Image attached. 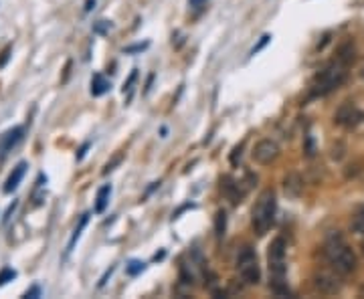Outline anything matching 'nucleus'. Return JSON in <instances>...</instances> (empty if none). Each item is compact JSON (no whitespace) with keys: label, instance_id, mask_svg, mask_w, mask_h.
<instances>
[{"label":"nucleus","instance_id":"obj_25","mask_svg":"<svg viewBox=\"0 0 364 299\" xmlns=\"http://www.w3.org/2000/svg\"><path fill=\"white\" fill-rule=\"evenodd\" d=\"M148 47H150V43H140V45L126 47V49H124V53H140V51H144V49H148Z\"/></svg>","mask_w":364,"mask_h":299},{"label":"nucleus","instance_id":"obj_20","mask_svg":"<svg viewBox=\"0 0 364 299\" xmlns=\"http://www.w3.org/2000/svg\"><path fill=\"white\" fill-rule=\"evenodd\" d=\"M269 41H271V35H267V33H265V35H263V37L259 39V41H257V45H253V49L249 51V57H255L259 51H263V49L269 45Z\"/></svg>","mask_w":364,"mask_h":299},{"label":"nucleus","instance_id":"obj_31","mask_svg":"<svg viewBox=\"0 0 364 299\" xmlns=\"http://www.w3.org/2000/svg\"><path fill=\"white\" fill-rule=\"evenodd\" d=\"M87 148H89V144H83V146H81V150H79V154H77V160H83V156H85Z\"/></svg>","mask_w":364,"mask_h":299},{"label":"nucleus","instance_id":"obj_8","mask_svg":"<svg viewBox=\"0 0 364 299\" xmlns=\"http://www.w3.org/2000/svg\"><path fill=\"white\" fill-rule=\"evenodd\" d=\"M362 120H364V114L352 101H344V103L338 107L336 116H334V121H336L338 125H346V127H354V125H358Z\"/></svg>","mask_w":364,"mask_h":299},{"label":"nucleus","instance_id":"obj_26","mask_svg":"<svg viewBox=\"0 0 364 299\" xmlns=\"http://www.w3.org/2000/svg\"><path fill=\"white\" fill-rule=\"evenodd\" d=\"M25 297L29 299H37V297H41V287L39 285H33L31 289H27V293H25Z\"/></svg>","mask_w":364,"mask_h":299},{"label":"nucleus","instance_id":"obj_3","mask_svg":"<svg viewBox=\"0 0 364 299\" xmlns=\"http://www.w3.org/2000/svg\"><path fill=\"white\" fill-rule=\"evenodd\" d=\"M269 261V285L277 295H289L285 281V240L281 237L271 240L267 251Z\"/></svg>","mask_w":364,"mask_h":299},{"label":"nucleus","instance_id":"obj_12","mask_svg":"<svg viewBox=\"0 0 364 299\" xmlns=\"http://www.w3.org/2000/svg\"><path fill=\"white\" fill-rule=\"evenodd\" d=\"M221 188H223V192L229 196V200H231L233 204H239L241 198H243V194H245V192L239 190V184L233 178H229V176H225V178L221 180Z\"/></svg>","mask_w":364,"mask_h":299},{"label":"nucleus","instance_id":"obj_6","mask_svg":"<svg viewBox=\"0 0 364 299\" xmlns=\"http://www.w3.org/2000/svg\"><path fill=\"white\" fill-rule=\"evenodd\" d=\"M312 285L322 295H336L342 291V279H340L338 271L334 273L328 269H318L312 275Z\"/></svg>","mask_w":364,"mask_h":299},{"label":"nucleus","instance_id":"obj_30","mask_svg":"<svg viewBox=\"0 0 364 299\" xmlns=\"http://www.w3.org/2000/svg\"><path fill=\"white\" fill-rule=\"evenodd\" d=\"M93 6H95V0H85V4H83V12H91Z\"/></svg>","mask_w":364,"mask_h":299},{"label":"nucleus","instance_id":"obj_29","mask_svg":"<svg viewBox=\"0 0 364 299\" xmlns=\"http://www.w3.org/2000/svg\"><path fill=\"white\" fill-rule=\"evenodd\" d=\"M16 204H18V202L14 200V202H12L10 206H8V210H6V216H4V221H2V223H8V219L12 216V212H14V208H16Z\"/></svg>","mask_w":364,"mask_h":299},{"label":"nucleus","instance_id":"obj_32","mask_svg":"<svg viewBox=\"0 0 364 299\" xmlns=\"http://www.w3.org/2000/svg\"><path fill=\"white\" fill-rule=\"evenodd\" d=\"M8 53H10V47H8V49H4V53H2V59H0V67L6 63V59H8Z\"/></svg>","mask_w":364,"mask_h":299},{"label":"nucleus","instance_id":"obj_24","mask_svg":"<svg viewBox=\"0 0 364 299\" xmlns=\"http://www.w3.org/2000/svg\"><path fill=\"white\" fill-rule=\"evenodd\" d=\"M352 229H354L356 233L364 235V210L362 212H358V214L354 216V221H352Z\"/></svg>","mask_w":364,"mask_h":299},{"label":"nucleus","instance_id":"obj_17","mask_svg":"<svg viewBox=\"0 0 364 299\" xmlns=\"http://www.w3.org/2000/svg\"><path fill=\"white\" fill-rule=\"evenodd\" d=\"M144 269H146V263H144V261H138V259H132V261L126 265V271H128V275H132V277L140 275Z\"/></svg>","mask_w":364,"mask_h":299},{"label":"nucleus","instance_id":"obj_21","mask_svg":"<svg viewBox=\"0 0 364 299\" xmlns=\"http://www.w3.org/2000/svg\"><path fill=\"white\" fill-rule=\"evenodd\" d=\"M12 279H16V271H14L12 267H4V269L0 271V287L6 285V283L12 281Z\"/></svg>","mask_w":364,"mask_h":299},{"label":"nucleus","instance_id":"obj_35","mask_svg":"<svg viewBox=\"0 0 364 299\" xmlns=\"http://www.w3.org/2000/svg\"><path fill=\"white\" fill-rule=\"evenodd\" d=\"M362 79H364V69H362Z\"/></svg>","mask_w":364,"mask_h":299},{"label":"nucleus","instance_id":"obj_16","mask_svg":"<svg viewBox=\"0 0 364 299\" xmlns=\"http://www.w3.org/2000/svg\"><path fill=\"white\" fill-rule=\"evenodd\" d=\"M225 229H227V214H225V210H219L214 214V233H216V237H223Z\"/></svg>","mask_w":364,"mask_h":299},{"label":"nucleus","instance_id":"obj_2","mask_svg":"<svg viewBox=\"0 0 364 299\" xmlns=\"http://www.w3.org/2000/svg\"><path fill=\"white\" fill-rule=\"evenodd\" d=\"M348 65H350V63H346L344 59L336 57V61H332L328 67H324L312 79V85H310L312 97H322V95H328L330 91L338 89V87L346 81Z\"/></svg>","mask_w":364,"mask_h":299},{"label":"nucleus","instance_id":"obj_9","mask_svg":"<svg viewBox=\"0 0 364 299\" xmlns=\"http://www.w3.org/2000/svg\"><path fill=\"white\" fill-rule=\"evenodd\" d=\"M22 133H25V129L16 125V127L6 129V131L0 135V160H4L8 152H12V148L22 140Z\"/></svg>","mask_w":364,"mask_h":299},{"label":"nucleus","instance_id":"obj_18","mask_svg":"<svg viewBox=\"0 0 364 299\" xmlns=\"http://www.w3.org/2000/svg\"><path fill=\"white\" fill-rule=\"evenodd\" d=\"M136 79H138V69H134V71L130 73V77L124 81L122 91H124V95H128V99L132 97V91H134V83H136Z\"/></svg>","mask_w":364,"mask_h":299},{"label":"nucleus","instance_id":"obj_11","mask_svg":"<svg viewBox=\"0 0 364 299\" xmlns=\"http://www.w3.org/2000/svg\"><path fill=\"white\" fill-rule=\"evenodd\" d=\"M27 168H29V164H27V162H18V164L12 168V172L8 174V178H6L4 186H2L4 194H10L12 190H16V188H18L20 180L25 178V172H27Z\"/></svg>","mask_w":364,"mask_h":299},{"label":"nucleus","instance_id":"obj_23","mask_svg":"<svg viewBox=\"0 0 364 299\" xmlns=\"http://www.w3.org/2000/svg\"><path fill=\"white\" fill-rule=\"evenodd\" d=\"M122 160H124V154H117V156H113V160L105 164V168H104V172H102V174H104V176H107L111 170H115V166H117V164H122Z\"/></svg>","mask_w":364,"mask_h":299},{"label":"nucleus","instance_id":"obj_4","mask_svg":"<svg viewBox=\"0 0 364 299\" xmlns=\"http://www.w3.org/2000/svg\"><path fill=\"white\" fill-rule=\"evenodd\" d=\"M275 210H277L275 192L271 188H265L257 196V202H255L253 212H251V225H253V229L259 237L271 229V225L275 221Z\"/></svg>","mask_w":364,"mask_h":299},{"label":"nucleus","instance_id":"obj_1","mask_svg":"<svg viewBox=\"0 0 364 299\" xmlns=\"http://www.w3.org/2000/svg\"><path fill=\"white\" fill-rule=\"evenodd\" d=\"M324 255L328 263L332 265V269L338 271L340 275H350L356 271V265H358L356 255L338 231H332L328 235V239L324 242Z\"/></svg>","mask_w":364,"mask_h":299},{"label":"nucleus","instance_id":"obj_13","mask_svg":"<svg viewBox=\"0 0 364 299\" xmlns=\"http://www.w3.org/2000/svg\"><path fill=\"white\" fill-rule=\"evenodd\" d=\"M109 89H111V83L105 79L104 75L102 73H93V77H91V95L93 97H102Z\"/></svg>","mask_w":364,"mask_h":299},{"label":"nucleus","instance_id":"obj_7","mask_svg":"<svg viewBox=\"0 0 364 299\" xmlns=\"http://www.w3.org/2000/svg\"><path fill=\"white\" fill-rule=\"evenodd\" d=\"M251 158H253V162H257L261 166H269L279 158V146L273 140H261L255 144Z\"/></svg>","mask_w":364,"mask_h":299},{"label":"nucleus","instance_id":"obj_19","mask_svg":"<svg viewBox=\"0 0 364 299\" xmlns=\"http://www.w3.org/2000/svg\"><path fill=\"white\" fill-rule=\"evenodd\" d=\"M316 152H318V148H316V140H313V135L312 133H306V138H304V154H306L308 158H313Z\"/></svg>","mask_w":364,"mask_h":299},{"label":"nucleus","instance_id":"obj_28","mask_svg":"<svg viewBox=\"0 0 364 299\" xmlns=\"http://www.w3.org/2000/svg\"><path fill=\"white\" fill-rule=\"evenodd\" d=\"M113 271H115V265H111V267H109V269H107V271L104 273V277L100 279V287H104L105 283H107V279H109V275H111Z\"/></svg>","mask_w":364,"mask_h":299},{"label":"nucleus","instance_id":"obj_15","mask_svg":"<svg viewBox=\"0 0 364 299\" xmlns=\"http://www.w3.org/2000/svg\"><path fill=\"white\" fill-rule=\"evenodd\" d=\"M87 223H89V214H81V219H79V223H77V227H75V231H73V235L69 239V244H67V255H71V251L75 249V244H77V240L81 237L83 229L87 227Z\"/></svg>","mask_w":364,"mask_h":299},{"label":"nucleus","instance_id":"obj_5","mask_svg":"<svg viewBox=\"0 0 364 299\" xmlns=\"http://www.w3.org/2000/svg\"><path fill=\"white\" fill-rule=\"evenodd\" d=\"M237 269H239V275L241 279L247 283V285H257L261 281V269L259 263H257V255L251 247H243L237 255Z\"/></svg>","mask_w":364,"mask_h":299},{"label":"nucleus","instance_id":"obj_10","mask_svg":"<svg viewBox=\"0 0 364 299\" xmlns=\"http://www.w3.org/2000/svg\"><path fill=\"white\" fill-rule=\"evenodd\" d=\"M302 190H304V180L300 178V174L289 172V174L283 178V194H285L287 198H300V196H302Z\"/></svg>","mask_w":364,"mask_h":299},{"label":"nucleus","instance_id":"obj_34","mask_svg":"<svg viewBox=\"0 0 364 299\" xmlns=\"http://www.w3.org/2000/svg\"><path fill=\"white\" fill-rule=\"evenodd\" d=\"M358 297H362V299H364V283L360 285V287H358Z\"/></svg>","mask_w":364,"mask_h":299},{"label":"nucleus","instance_id":"obj_14","mask_svg":"<svg viewBox=\"0 0 364 299\" xmlns=\"http://www.w3.org/2000/svg\"><path fill=\"white\" fill-rule=\"evenodd\" d=\"M109 196H111V186H109V184H104V186L98 190V196H95V206H93V210H95L98 214L105 212V208H107V204H109Z\"/></svg>","mask_w":364,"mask_h":299},{"label":"nucleus","instance_id":"obj_22","mask_svg":"<svg viewBox=\"0 0 364 299\" xmlns=\"http://www.w3.org/2000/svg\"><path fill=\"white\" fill-rule=\"evenodd\" d=\"M111 31V22L109 20H98L93 22V33L95 35H107Z\"/></svg>","mask_w":364,"mask_h":299},{"label":"nucleus","instance_id":"obj_27","mask_svg":"<svg viewBox=\"0 0 364 299\" xmlns=\"http://www.w3.org/2000/svg\"><path fill=\"white\" fill-rule=\"evenodd\" d=\"M241 150H243V144H239V146L233 150V154H231V164H233V166H237V158H241Z\"/></svg>","mask_w":364,"mask_h":299},{"label":"nucleus","instance_id":"obj_36","mask_svg":"<svg viewBox=\"0 0 364 299\" xmlns=\"http://www.w3.org/2000/svg\"><path fill=\"white\" fill-rule=\"evenodd\" d=\"M362 253H364V242H362Z\"/></svg>","mask_w":364,"mask_h":299},{"label":"nucleus","instance_id":"obj_33","mask_svg":"<svg viewBox=\"0 0 364 299\" xmlns=\"http://www.w3.org/2000/svg\"><path fill=\"white\" fill-rule=\"evenodd\" d=\"M203 2H205V0H188L190 6H199V4H203Z\"/></svg>","mask_w":364,"mask_h":299}]
</instances>
